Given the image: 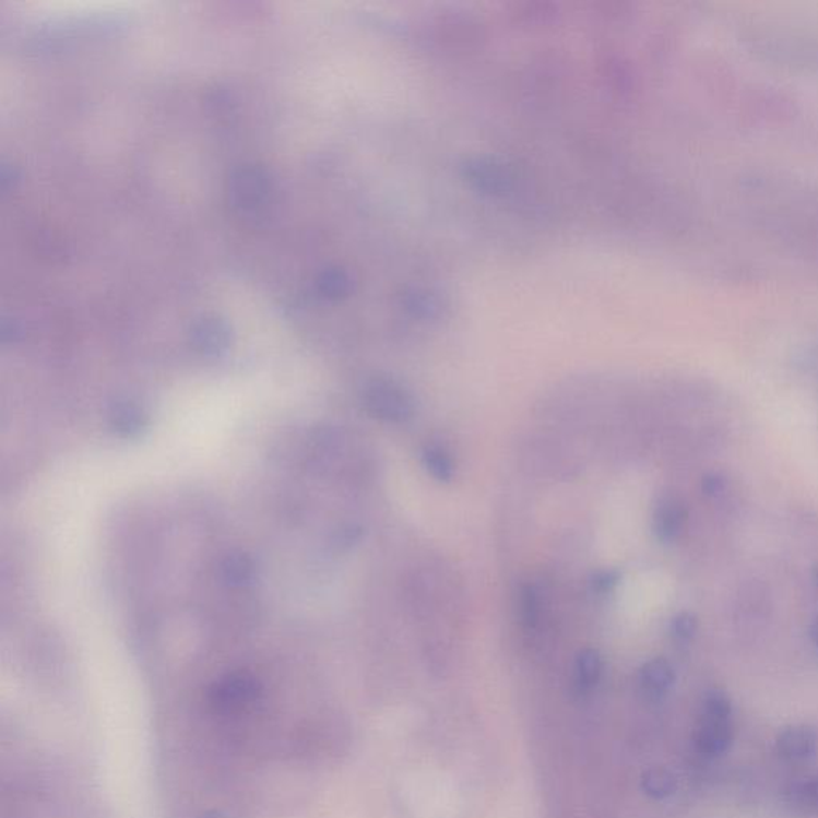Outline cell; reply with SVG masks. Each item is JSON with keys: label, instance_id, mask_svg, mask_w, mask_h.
<instances>
[{"label": "cell", "instance_id": "16", "mask_svg": "<svg viewBox=\"0 0 818 818\" xmlns=\"http://www.w3.org/2000/svg\"><path fill=\"white\" fill-rule=\"evenodd\" d=\"M518 616H520L521 625L527 630L537 627L538 619H541V598L533 585L521 586L520 595H518Z\"/></svg>", "mask_w": 818, "mask_h": 818}, {"label": "cell", "instance_id": "1", "mask_svg": "<svg viewBox=\"0 0 818 818\" xmlns=\"http://www.w3.org/2000/svg\"><path fill=\"white\" fill-rule=\"evenodd\" d=\"M747 220L780 247L818 265V188L801 179L754 173L738 181Z\"/></svg>", "mask_w": 818, "mask_h": 818}, {"label": "cell", "instance_id": "4", "mask_svg": "<svg viewBox=\"0 0 818 818\" xmlns=\"http://www.w3.org/2000/svg\"><path fill=\"white\" fill-rule=\"evenodd\" d=\"M361 403L369 416L389 424H405L416 416V396L389 376L369 379L361 390Z\"/></svg>", "mask_w": 818, "mask_h": 818}, {"label": "cell", "instance_id": "8", "mask_svg": "<svg viewBox=\"0 0 818 818\" xmlns=\"http://www.w3.org/2000/svg\"><path fill=\"white\" fill-rule=\"evenodd\" d=\"M775 748L783 761L792 764L809 761L817 750L816 731L806 724L785 727L776 735Z\"/></svg>", "mask_w": 818, "mask_h": 818}, {"label": "cell", "instance_id": "15", "mask_svg": "<svg viewBox=\"0 0 818 818\" xmlns=\"http://www.w3.org/2000/svg\"><path fill=\"white\" fill-rule=\"evenodd\" d=\"M641 789L649 797L654 799H665L676 792V779L668 769L652 768L648 769L641 776Z\"/></svg>", "mask_w": 818, "mask_h": 818}, {"label": "cell", "instance_id": "12", "mask_svg": "<svg viewBox=\"0 0 818 818\" xmlns=\"http://www.w3.org/2000/svg\"><path fill=\"white\" fill-rule=\"evenodd\" d=\"M603 675V657L596 649H583L576 659V688L586 693L596 688Z\"/></svg>", "mask_w": 818, "mask_h": 818}, {"label": "cell", "instance_id": "11", "mask_svg": "<svg viewBox=\"0 0 818 818\" xmlns=\"http://www.w3.org/2000/svg\"><path fill=\"white\" fill-rule=\"evenodd\" d=\"M192 340L203 355H220L229 344V331L216 320H203L197 324Z\"/></svg>", "mask_w": 818, "mask_h": 818}, {"label": "cell", "instance_id": "18", "mask_svg": "<svg viewBox=\"0 0 818 818\" xmlns=\"http://www.w3.org/2000/svg\"><path fill=\"white\" fill-rule=\"evenodd\" d=\"M619 572L617 571H600L596 572L593 578L592 586L595 592L609 593L613 592L614 586L619 583Z\"/></svg>", "mask_w": 818, "mask_h": 818}, {"label": "cell", "instance_id": "9", "mask_svg": "<svg viewBox=\"0 0 818 818\" xmlns=\"http://www.w3.org/2000/svg\"><path fill=\"white\" fill-rule=\"evenodd\" d=\"M675 669L662 657L647 662L638 675L641 692L652 702L664 699L675 685Z\"/></svg>", "mask_w": 818, "mask_h": 818}, {"label": "cell", "instance_id": "14", "mask_svg": "<svg viewBox=\"0 0 818 818\" xmlns=\"http://www.w3.org/2000/svg\"><path fill=\"white\" fill-rule=\"evenodd\" d=\"M786 797L796 809L818 816V775L797 780L790 786Z\"/></svg>", "mask_w": 818, "mask_h": 818}, {"label": "cell", "instance_id": "17", "mask_svg": "<svg viewBox=\"0 0 818 818\" xmlns=\"http://www.w3.org/2000/svg\"><path fill=\"white\" fill-rule=\"evenodd\" d=\"M697 628H699V623H697L696 616L690 613L678 614L672 620V635L679 643H689L690 640H693Z\"/></svg>", "mask_w": 818, "mask_h": 818}, {"label": "cell", "instance_id": "6", "mask_svg": "<svg viewBox=\"0 0 818 818\" xmlns=\"http://www.w3.org/2000/svg\"><path fill=\"white\" fill-rule=\"evenodd\" d=\"M688 521V510L679 497L664 496L652 513V531L662 544H673L681 537Z\"/></svg>", "mask_w": 818, "mask_h": 818}, {"label": "cell", "instance_id": "10", "mask_svg": "<svg viewBox=\"0 0 818 818\" xmlns=\"http://www.w3.org/2000/svg\"><path fill=\"white\" fill-rule=\"evenodd\" d=\"M221 579L229 586H247L257 578V562L244 552H233L220 566Z\"/></svg>", "mask_w": 818, "mask_h": 818}, {"label": "cell", "instance_id": "19", "mask_svg": "<svg viewBox=\"0 0 818 818\" xmlns=\"http://www.w3.org/2000/svg\"><path fill=\"white\" fill-rule=\"evenodd\" d=\"M702 489L709 497H720L721 495H724V491H726V479L718 474L707 475L706 478L702 479Z\"/></svg>", "mask_w": 818, "mask_h": 818}, {"label": "cell", "instance_id": "13", "mask_svg": "<svg viewBox=\"0 0 818 818\" xmlns=\"http://www.w3.org/2000/svg\"><path fill=\"white\" fill-rule=\"evenodd\" d=\"M423 465L426 469L427 474L435 479V482L451 483L455 476V464L452 459L451 452L443 447V444L430 443L426 444L423 450Z\"/></svg>", "mask_w": 818, "mask_h": 818}, {"label": "cell", "instance_id": "7", "mask_svg": "<svg viewBox=\"0 0 818 818\" xmlns=\"http://www.w3.org/2000/svg\"><path fill=\"white\" fill-rule=\"evenodd\" d=\"M109 427L114 434L127 440L141 437L150 426L147 411L133 399H120L110 405Z\"/></svg>", "mask_w": 818, "mask_h": 818}, {"label": "cell", "instance_id": "2", "mask_svg": "<svg viewBox=\"0 0 818 818\" xmlns=\"http://www.w3.org/2000/svg\"><path fill=\"white\" fill-rule=\"evenodd\" d=\"M745 43L764 60L801 69H818V34L756 27Z\"/></svg>", "mask_w": 818, "mask_h": 818}, {"label": "cell", "instance_id": "3", "mask_svg": "<svg viewBox=\"0 0 818 818\" xmlns=\"http://www.w3.org/2000/svg\"><path fill=\"white\" fill-rule=\"evenodd\" d=\"M733 703L724 690L711 689L703 699L696 748L707 758L726 754L733 744Z\"/></svg>", "mask_w": 818, "mask_h": 818}, {"label": "cell", "instance_id": "21", "mask_svg": "<svg viewBox=\"0 0 818 818\" xmlns=\"http://www.w3.org/2000/svg\"><path fill=\"white\" fill-rule=\"evenodd\" d=\"M813 578H814V582H816V585H817V589H818V565L816 566V568H814Z\"/></svg>", "mask_w": 818, "mask_h": 818}, {"label": "cell", "instance_id": "5", "mask_svg": "<svg viewBox=\"0 0 818 818\" xmlns=\"http://www.w3.org/2000/svg\"><path fill=\"white\" fill-rule=\"evenodd\" d=\"M261 683L248 672L224 675L209 689V706L221 720H238L251 713L261 700Z\"/></svg>", "mask_w": 818, "mask_h": 818}, {"label": "cell", "instance_id": "20", "mask_svg": "<svg viewBox=\"0 0 818 818\" xmlns=\"http://www.w3.org/2000/svg\"><path fill=\"white\" fill-rule=\"evenodd\" d=\"M810 640H813V643L816 644V648L818 649V617H816V620L810 625Z\"/></svg>", "mask_w": 818, "mask_h": 818}]
</instances>
